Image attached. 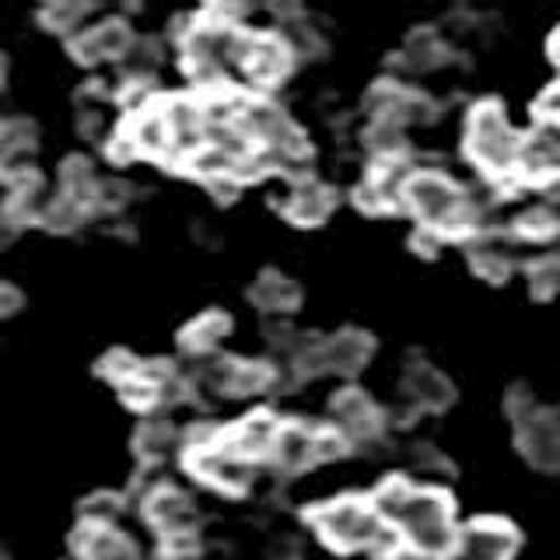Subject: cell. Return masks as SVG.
<instances>
[{
    "mask_svg": "<svg viewBox=\"0 0 560 560\" xmlns=\"http://www.w3.org/2000/svg\"><path fill=\"white\" fill-rule=\"evenodd\" d=\"M249 32L242 25L214 22V18H192L183 35V67L203 92H221L224 81L242 70Z\"/></svg>",
    "mask_w": 560,
    "mask_h": 560,
    "instance_id": "obj_1",
    "label": "cell"
},
{
    "mask_svg": "<svg viewBox=\"0 0 560 560\" xmlns=\"http://www.w3.org/2000/svg\"><path fill=\"white\" fill-rule=\"evenodd\" d=\"M402 207H410L420 228L438 238H463L477 232L469 192L438 168H417L410 175L407 189H402Z\"/></svg>",
    "mask_w": 560,
    "mask_h": 560,
    "instance_id": "obj_2",
    "label": "cell"
},
{
    "mask_svg": "<svg viewBox=\"0 0 560 560\" xmlns=\"http://www.w3.org/2000/svg\"><path fill=\"white\" fill-rule=\"evenodd\" d=\"M312 529L319 533L332 550L340 553H354V550H389L393 547V533L385 525L372 504L364 498H337L326 501L308 512Z\"/></svg>",
    "mask_w": 560,
    "mask_h": 560,
    "instance_id": "obj_3",
    "label": "cell"
},
{
    "mask_svg": "<svg viewBox=\"0 0 560 560\" xmlns=\"http://www.w3.org/2000/svg\"><path fill=\"white\" fill-rule=\"evenodd\" d=\"M393 525L402 536V547H410L424 560H442V557H452V550H455L452 498L445 490H434V487L417 490L413 487Z\"/></svg>",
    "mask_w": 560,
    "mask_h": 560,
    "instance_id": "obj_4",
    "label": "cell"
},
{
    "mask_svg": "<svg viewBox=\"0 0 560 560\" xmlns=\"http://www.w3.org/2000/svg\"><path fill=\"white\" fill-rule=\"evenodd\" d=\"M466 154L472 165L483 168L494 179H508L515 175V154H518V133L504 116V105L498 102H480L472 105L466 119Z\"/></svg>",
    "mask_w": 560,
    "mask_h": 560,
    "instance_id": "obj_5",
    "label": "cell"
},
{
    "mask_svg": "<svg viewBox=\"0 0 560 560\" xmlns=\"http://www.w3.org/2000/svg\"><path fill=\"white\" fill-rule=\"evenodd\" d=\"M329 410H332V420H337V428L332 431L343 438L347 448L364 452V448L382 445V410L364 389L347 385V389H340L337 396H332Z\"/></svg>",
    "mask_w": 560,
    "mask_h": 560,
    "instance_id": "obj_6",
    "label": "cell"
},
{
    "mask_svg": "<svg viewBox=\"0 0 560 560\" xmlns=\"http://www.w3.org/2000/svg\"><path fill=\"white\" fill-rule=\"evenodd\" d=\"M515 420V445L522 452V459L536 469H557L560 466V424L557 413L529 402L512 413Z\"/></svg>",
    "mask_w": 560,
    "mask_h": 560,
    "instance_id": "obj_7",
    "label": "cell"
},
{
    "mask_svg": "<svg viewBox=\"0 0 560 560\" xmlns=\"http://www.w3.org/2000/svg\"><path fill=\"white\" fill-rule=\"evenodd\" d=\"M186 466L197 472L203 483L224 490V494H245V490L253 487V472H256L253 463H245L235 452H228L221 445V438L214 445L186 448Z\"/></svg>",
    "mask_w": 560,
    "mask_h": 560,
    "instance_id": "obj_8",
    "label": "cell"
},
{
    "mask_svg": "<svg viewBox=\"0 0 560 560\" xmlns=\"http://www.w3.org/2000/svg\"><path fill=\"white\" fill-rule=\"evenodd\" d=\"M144 515L154 525L158 533L165 536V542L172 539H197V525H200V512L183 490L175 487H154L151 494H144Z\"/></svg>",
    "mask_w": 560,
    "mask_h": 560,
    "instance_id": "obj_9",
    "label": "cell"
},
{
    "mask_svg": "<svg viewBox=\"0 0 560 560\" xmlns=\"http://www.w3.org/2000/svg\"><path fill=\"white\" fill-rule=\"evenodd\" d=\"M518 550L515 525L501 518H480L469 522L466 529H455V557L463 560H512Z\"/></svg>",
    "mask_w": 560,
    "mask_h": 560,
    "instance_id": "obj_10",
    "label": "cell"
},
{
    "mask_svg": "<svg viewBox=\"0 0 560 560\" xmlns=\"http://www.w3.org/2000/svg\"><path fill=\"white\" fill-rule=\"evenodd\" d=\"M466 259L477 277L501 284L515 273L518 262V238L504 235L501 228H487V232H472L466 242Z\"/></svg>",
    "mask_w": 560,
    "mask_h": 560,
    "instance_id": "obj_11",
    "label": "cell"
},
{
    "mask_svg": "<svg viewBox=\"0 0 560 560\" xmlns=\"http://www.w3.org/2000/svg\"><path fill=\"white\" fill-rule=\"evenodd\" d=\"M402 396L413 410H428V413H442L455 402V385L452 378L442 372V368H434L431 361L424 358H410L402 364Z\"/></svg>",
    "mask_w": 560,
    "mask_h": 560,
    "instance_id": "obj_12",
    "label": "cell"
},
{
    "mask_svg": "<svg viewBox=\"0 0 560 560\" xmlns=\"http://www.w3.org/2000/svg\"><path fill=\"white\" fill-rule=\"evenodd\" d=\"M291 52L288 46L277 39V32H249V43H245V57L238 74L256 84V88H273L291 74Z\"/></svg>",
    "mask_w": 560,
    "mask_h": 560,
    "instance_id": "obj_13",
    "label": "cell"
},
{
    "mask_svg": "<svg viewBox=\"0 0 560 560\" xmlns=\"http://www.w3.org/2000/svg\"><path fill=\"white\" fill-rule=\"evenodd\" d=\"M162 116L168 127V140H172V162L183 165L189 154H197L207 140V127H203V105L200 98L189 95H172L162 98Z\"/></svg>",
    "mask_w": 560,
    "mask_h": 560,
    "instance_id": "obj_14",
    "label": "cell"
},
{
    "mask_svg": "<svg viewBox=\"0 0 560 560\" xmlns=\"http://www.w3.org/2000/svg\"><path fill=\"white\" fill-rule=\"evenodd\" d=\"M270 463L280 472H302L308 466L323 463V428L302 424V420H288L280 424L273 448H270Z\"/></svg>",
    "mask_w": 560,
    "mask_h": 560,
    "instance_id": "obj_15",
    "label": "cell"
},
{
    "mask_svg": "<svg viewBox=\"0 0 560 560\" xmlns=\"http://www.w3.org/2000/svg\"><path fill=\"white\" fill-rule=\"evenodd\" d=\"M560 165V133L557 122H536L529 137H518V154H515V175L525 183H547L557 175Z\"/></svg>",
    "mask_w": 560,
    "mask_h": 560,
    "instance_id": "obj_16",
    "label": "cell"
},
{
    "mask_svg": "<svg viewBox=\"0 0 560 560\" xmlns=\"http://www.w3.org/2000/svg\"><path fill=\"white\" fill-rule=\"evenodd\" d=\"M133 32L122 18H102L95 25H84L74 39H70V52L78 63H102V60H119L122 49L130 46Z\"/></svg>",
    "mask_w": 560,
    "mask_h": 560,
    "instance_id": "obj_17",
    "label": "cell"
},
{
    "mask_svg": "<svg viewBox=\"0 0 560 560\" xmlns=\"http://www.w3.org/2000/svg\"><path fill=\"white\" fill-rule=\"evenodd\" d=\"M39 148V127L28 116H0V179H18L32 172V158Z\"/></svg>",
    "mask_w": 560,
    "mask_h": 560,
    "instance_id": "obj_18",
    "label": "cell"
},
{
    "mask_svg": "<svg viewBox=\"0 0 560 560\" xmlns=\"http://www.w3.org/2000/svg\"><path fill=\"white\" fill-rule=\"evenodd\" d=\"M277 431H280V420L270 410H256L249 417H242L235 428L221 431V445L228 452H235L238 459L256 466L259 459H270Z\"/></svg>",
    "mask_w": 560,
    "mask_h": 560,
    "instance_id": "obj_19",
    "label": "cell"
},
{
    "mask_svg": "<svg viewBox=\"0 0 560 560\" xmlns=\"http://www.w3.org/2000/svg\"><path fill=\"white\" fill-rule=\"evenodd\" d=\"M319 354H323V375H358L361 368L372 361L375 354V337L364 329H340L329 332L319 340Z\"/></svg>",
    "mask_w": 560,
    "mask_h": 560,
    "instance_id": "obj_20",
    "label": "cell"
},
{
    "mask_svg": "<svg viewBox=\"0 0 560 560\" xmlns=\"http://www.w3.org/2000/svg\"><path fill=\"white\" fill-rule=\"evenodd\" d=\"M337 210V189L319 183V179H302L291 183L288 200H284V218L298 228H315L329 221V214Z\"/></svg>",
    "mask_w": 560,
    "mask_h": 560,
    "instance_id": "obj_21",
    "label": "cell"
},
{
    "mask_svg": "<svg viewBox=\"0 0 560 560\" xmlns=\"http://www.w3.org/2000/svg\"><path fill=\"white\" fill-rule=\"evenodd\" d=\"M280 14V28H277V39L288 46L291 60H323L326 49H329V39L326 32L312 22L305 11H277Z\"/></svg>",
    "mask_w": 560,
    "mask_h": 560,
    "instance_id": "obj_22",
    "label": "cell"
},
{
    "mask_svg": "<svg viewBox=\"0 0 560 560\" xmlns=\"http://www.w3.org/2000/svg\"><path fill=\"white\" fill-rule=\"evenodd\" d=\"M130 144L137 151V158H151V162H172V140H168V127L162 116V102H154L151 109L130 116L122 122Z\"/></svg>",
    "mask_w": 560,
    "mask_h": 560,
    "instance_id": "obj_23",
    "label": "cell"
},
{
    "mask_svg": "<svg viewBox=\"0 0 560 560\" xmlns=\"http://www.w3.org/2000/svg\"><path fill=\"white\" fill-rule=\"evenodd\" d=\"M98 186H102V175L95 172L92 158H84V154L63 158V165H60V192H57V197H63L74 207H81L84 214H95Z\"/></svg>",
    "mask_w": 560,
    "mask_h": 560,
    "instance_id": "obj_24",
    "label": "cell"
},
{
    "mask_svg": "<svg viewBox=\"0 0 560 560\" xmlns=\"http://www.w3.org/2000/svg\"><path fill=\"white\" fill-rule=\"evenodd\" d=\"M448 60H452V49L434 28H417L410 39L402 43L396 57V63L407 70V74H431V70L445 67Z\"/></svg>",
    "mask_w": 560,
    "mask_h": 560,
    "instance_id": "obj_25",
    "label": "cell"
},
{
    "mask_svg": "<svg viewBox=\"0 0 560 560\" xmlns=\"http://www.w3.org/2000/svg\"><path fill=\"white\" fill-rule=\"evenodd\" d=\"M249 298L253 305L270 312V315H288L302 305V288H298V280L291 273H280V270H262L253 288H249Z\"/></svg>",
    "mask_w": 560,
    "mask_h": 560,
    "instance_id": "obj_26",
    "label": "cell"
},
{
    "mask_svg": "<svg viewBox=\"0 0 560 560\" xmlns=\"http://www.w3.org/2000/svg\"><path fill=\"white\" fill-rule=\"evenodd\" d=\"M74 553L78 560H140L127 536L116 529H95V525H78Z\"/></svg>",
    "mask_w": 560,
    "mask_h": 560,
    "instance_id": "obj_27",
    "label": "cell"
},
{
    "mask_svg": "<svg viewBox=\"0 0 560 560\" xmlns=\"http://www.w3.org/2000/svg\"><path fill=\"white\" fill-rule=\"evenodd\" d=\"M46 207H49V189H46V183L39 179V172H35V168L8 183V203H4V210L18 224L39 221Z\"/></svg>",
    "mask_w": 560,
    "mask_h": 560,
    "instance_id": "obj_28",
    "label": "cell"
},
{
    "mask_svg": "<svg viewBox=\"0 0 560 560\" xmlns=\"http://www.w3.org/2000/svg\"><path fill=\"white\" fill-rule=\"evenodd\" d=\"M228 332H232V319H228V312L207 308L203 315H197V319H192L179 332V347L192 358H203V354H214V350L224 343Z\"/></svg>",
    "mask_w": 560,
    "mask_h": 560,
    "instance_id": "obj_29",
    "label": "cell"
},
{
    "mask_svg": "<svg viewBox=\"0 0 560 560\" xmlns=\"http://www.w3.org/2000/svg\"><path fill=\"white\" fill-rule=\"evenodd\" d=\"M133 445H137V455H140V459L162 463V459H168L172 452H179V448H183V431L175 428L168 417L148 413V420H140Z\"/></svg>",
    "mask_w": 560,
    "mask_h": 560,
    "instance_id": "obj_30",
    "label": "cell"
},
{
    "mask_svg": "<svg viewBox=\"0 0 560 560\" xmlns=\"http://www.w3.org/2000/svg\"><path fill=\"white\" fill-rule=\"evenodd\" d=\"M92 18V4H81V0H49V4L39 11V22L46 32H57L74 39V35L88 25Z\"/></svg>",
    "mask_w": 560,
    "mask_h": 560,
    "instance_id": "obj_31",
    "label": "cell"
},
{
    "mask_svg": "<svg viewBox=\"0 0 560 560\" xmlns=\"http://www.w3.org/2000/svg\"><path fill=\"white\" fill-rule=\"evenodd\" d=\"M119 67H122V74H127V81H151L154 70L162 67V46L148 39V35H140V39L133 35L130 46L122 49Z\"/></svg>",
    "mask_w": 560,
    "mask_h": 560,
    "instance_id": "obj_32",
    "label": "cell"
},
{
    "mask_svg": "<svg viewBox=\"0 0 560 560\" xmlns=\"http://www.w3.org/2000/svg\"><path fill=\"white\" fill-rule=\"evenodd\" d=\"M364 140H368V148L378 154V162L407 154V127H399L396 119H368Z\"/></svg>",
    "mask_w": 560,
    "mask_h": 560,
    "instance_id": "obj_33",
    "label": "cell"
},
{
    "mask_svg": "<svg viewBox=\"0 0 560 560\" xmlns=\"http://www.w3.org/2000/svg\"><path fill=\"white\" fill-rule=\"evenodd\" d=\"M410 480H402V477H385L378 487H375V494L368 498V504H372V512L385 522V525H393L402 512V504H407L410 498Z\"/></svg>",
    "mask_w": 560,
    "mask_h": 560,
    "instance_id": "obj_34",
    "label": "cell"
},
{
    "mask_svg": "<svg viewBox=\"0 0 560 560\" xmlns=\"http://www.w3.org/2000/svg\"><path fill=\"white\" fill-rule=\"evenodd\" d=\"M122 515V498L98 490V494L81 501V525H95V529H113L116 518Z\"/></svg>",
    "mask_w": 560,
    "mask_h": 560,
    "instance_id": "obj_35",
    "label": "cell"
},
{
    "mask_svg": "<svg viewBox=\"0 0 560 560\" xmlns=\"http://www.w3.org/2000/svg\"><path fill=\"white\" fill-rule=\"evenodd\" d=\"M560 291V262L557 256H539L529 267V294L536 302H553Z\"/></svg>",
    "mask_w": 560,
    "mask_h": 560,
    "instance_id": "obj_36",
    "label": "cell"
},
{
    "mask_svg": "<svg viewBox=\"0 0 560 560\" xmlns=\"http://www.w3.org/2000/svg\"><path fill=\"white\" fill-rule=\"evenodd\" d=\"M515 232L518 238H550L557 232V210L550 203H536L533 210H525V214L515 218Z\"/></svg>",
    "mask_w": 560,
    "mask_h": 560,
    "instance_id": "obj_37",
    "label": "cell"
},
{
    "mask_svg": "<svg viewBox=\"0 0 560 560\" xmlns=\"http://www.w3.org/2000/svg\"><path fill=\"white\" fill-rule=\"evenodd\" d=\"M119 396H122V402H127V407H133L140 413H151L154 407H162V385L144 378V375L122 382L119 385Z\"/></svg>",
    "mask_w": 560,
    "mask_h": 560,
    "instance_id": "obj_38",
    "label": "cell"
},
{
    "mask_svg": "<svg viewBox=\"0 0 560 560\" xmlns=\"http://www.w3.org/2000/svg\"><path fill=\"white\" fill-rule=\"evenodd\" d=\"M84 210L81 207H74L70 200H63V197H49V207L43 210V218H39V224H46L49 232H74L78 224H84Z\"/></svg>",
    "mask_w": 560,
    "mask_h": 560,
    "instance_id": "obj_39",
    "label": "cell"
},
{
    "mask_svg": "<svg viewBox=\"0 0 560 560\" xmlns=\"http://www.w3.org/2000/svg\"><path fill=\"white\" fill-rule=\"evenodd\" d=\"M98 375L109 378L116 389H119L122 382H130V378L140 375V361L130 354V350H109V354L98 361Z\"/></svg>",
    "mask_w": 560,
    "mask_h": 560,
    "instance_id": "obj_40",
    "label": "cell"
},
{
    "mask_svg": "<svg viewBox=\"0 0 560 560\" xmlns=\"http://www.w3.org/2000/svg\"><path fill=\"white\" fill-rule=\"evenodd\" d=\"M557 113H560V88L550 84L536 102V122H557Z\"/></svg>",
    "mask_w": 560,
    "mask_h": 560,
    "instance_id": "obj_41",
    "label": "cell"
},
{
    "mask_svg": "<svg viewBox=\"0 0 560 560\" xmlns=\"http://www.w3.org/2000/svg\"><path fill=\"white\" fill-rule=\"evenodd\" d=\"M18 308H22V291L8 284V280H0V319H8Z\"/></svg>",
    "mask_w": 560,
    "mask_h": 560,
    "instance_id": "obj_42",
    "label": "cell"
},
{
    "mask_svg": "<svg viewBox=\"0 0 560 560\" xmlns=\"http://www.w3.org/2000/svg\"><path fill=\"white\" fill-rule=\"evenodd\" d=\"M192 238H197L200 245H218V242H221V228H218V221H210V218L192 221Z\"/></svg>",
    "mask_w": 560,
    "mask_h": 560,
    "instance_id": "obj_43",
    "label": "cell"
},
{
    "mask_svg": "<svg viewBox=\"0 0 560 560\" xmlns=\"http://www.w3.org/2000/svg\"><path fill=\"white\" fill-rule=\"evenodd\" d=\"M22 228L25 224H18L8 210H0V249H8V245L18 242V235H22Z\"/></svg>",
    "mask_w": 560,
    "mask_h": 560,
    "instance_id": "obj_44",
    "label": "cell"
},
{
    "mask_svg": "<svg viewBox=\"0 0 560 560\" xmlns=\"http://www.w3.org/2000/svg\"><path fill=\"white\" fill-rule=\"evenodd\" d=\"M207 189L214 192V197H218L221 203H232V200L238 197L242 183H238V179H214V183H207Z\"/></svg>",
    "mask_w": 560,
    "mask_h": 560,
    "instance_id": "obj_45",
    "label": "cell"
},
{
    "mask_svg": "<svg viewBox=\"0 0 560 560\" xmlns=\"http://www.w3.org/2000/svg\"><path fill=\"white\" fill-rule=\"evenodd\" d=\"M438 245H442V238H438L434 232H424V228L413 235V249H424V256H434Z\"/></svg>",
    "mask_w": 560,
    "mask_h": 560,
    "instance_id": "obj_46",
    "label": "cell"
},
{
    "mask_svg": "<svg viewBox=\"0 0 560 560\" xmlns=\"http://www.w3.org/2000/svg\"><path fill=\"white\" fill-rule=\"evenodd\" d=\"M8 70H11V63H8V52L0 49V88H4V81H8Z\"/></svg>",
    "mask_w": 560,
    "mask_h": 560,
    "instance_id": "obj_47",
    "label": "cell"
},
{
    "mask_svg": "<svg viewBox=\"0 0 560 560\" xmlns=\"http://www.w3.org/2000/svg\"><path fill=\"white\" fill-rule=\"evenodd\" d=\"M547 52H550V60L557 63V32L550 35V39H547Z\"/></svg>",
    "mask_w": 560,
    "mask_h": 560,
    "instance_id": "obj_48",
    "label": "cell"
}]
</instances>
